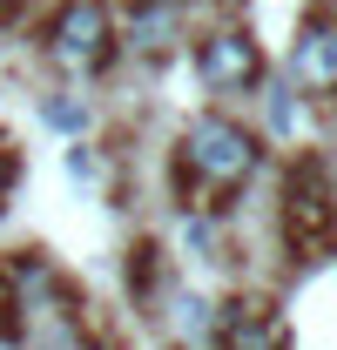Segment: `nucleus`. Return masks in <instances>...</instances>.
Returning <instances> with one entry per match:
<instances>
[{"label":"nucleus","mask_w":337,"mask_h":350,"mask_svg":"<svg viewBox=\"0 0 337 350\" xmlns=\"http://www.w3.org/2000/svg\"><path fill=\"white\" fill-rule=\"evenodd\" d=\"M182 169L210 196H229L256 175V135L243 122H229V115H196L182 129Z\"/></svg>","instance_id":"1"},{"label":"nucleus","mask_w":337,"mask_h":350,"mask_svg":"<svg viewBox=\"0 0 337 350\" xmlns=\"http://www.w3.org/2000/svg\"><path fill=\"white\" fill-rule=\"evenodd\" d=\"M284 236H290L297 262L324 256L337 236V196H331V175L324 162H297L290 169V196H284Z\"/></svg>","instance_id":"2"},{"label":"nucleus","mask_w":337,"mask_h":350,"mask_svg":"<svg viewBox=\"0 0 337 350\" xmlns=\"http://www.w3.org/2000/svg\"><path fill=\"white\" fill-rule=\"evenodd\" d=\"M47 54L68 75H95L108 61V7L101 0H68L54 14V27H47Z\"/></svg>","instance_id":"3"},{"label":"nucleus","mask_w":337,"mask_h":350,"mask_svg":"<svg viewBox=\"0 0 337 350\" xmlns=\"http://www.w3.org/2000/svg\"><path fill=\"white\" fill-rule=\"evenodd\" d=\"M216 344L223 350H290V323L277 317V304L263 297H236L216 317Z\"/></svg>","instance_id":"4"},{"label":"nucleus","mask_w":337,"mask_h":350,"mask_svg":"<svg viewBox=\"0 0 337 350\" xmlns=\"http://www.w3.org/2000/svg\"><path fill=\"white\" fill-rule=\"evenodd\" d=\"M290 75L310 94H331L337 88V14H310L290 41Z\"/></svg>","instance_id":"5"},{"label":"nucleus","mask_w":337,"mask_h":350,"mask_svg":"<svg viewBox=\"0 0 337 350\" xmlns=\"http://www.w3.org/2000/svg\"><path fill=\"white\" fill-rule=\"evenodd\" d=\"M196 68H203V81L223 88V94H236V88H256V75H263V54H256L250 34H216V41H203V54H196Z\"/></svg>","instance_id":"6"},{"label":"nucleus","mask_w":337,"mask_h":350,"mask_svg":"<svg viewBox=\"0 0 337 350\" xmlns=\"http://www.w3.org/2000/svg\"><path fill=\"white\" fill-rule=\"evenodd\" d=\"M182 21H189V0H135L128 7V41L142 54H168L182 41Z\"/></svg>","instance_id":"7"},{"label":"nucleus","mask_w":337,"mask_h":350,"mask_svg":"<svg viewBox=\"0 0 337 350\" xmlns=\"http://www.w3.org/2000/svg\"><path fill=\"white\" fill-rule=\"evenodd\" d=\"M128 297L135 304H155L162 297V250L155 243H135L128 250Z\"/></svg>","instance_id":"8"},{"label":"nucleus","mask_w":337,"mask_h":350,"mask_svg":"<svg viewBox=\"0 0 337 350\" xmlns=\"http://www.w3.org/2000/svg\"><path fill=\"white\" fill-rule=\"evenodd\" d=\"M7 175H14V162H7V155H0V182H7Z\"/></svg>","instance_id":"9"},{"label":"nucleus","mask_w":337,"mask_h":350,"mask_svg":"<svg viewBox=\"0 0 337 350\" xmlns=\"http://www.w3.org/2000/svg\"><path fill=\"white\" fill-rule=\"evenodd\" d=\"M95 350H115V344H95Z\"/></svg>","instance_id":"10"},{"label":"nucleus","mask_w":337,"mask_h":350,"mask_svg":"<svg viewBox=\"0 0 337 350\" xmlns=\"http://www.w3.org/2000/svg\"><path fill=\"white\" fill-rule=\"evenodd\" d=\"M0 7H7V0H0Z\"/></svg>","instance_id":"11"}]
</instances>
